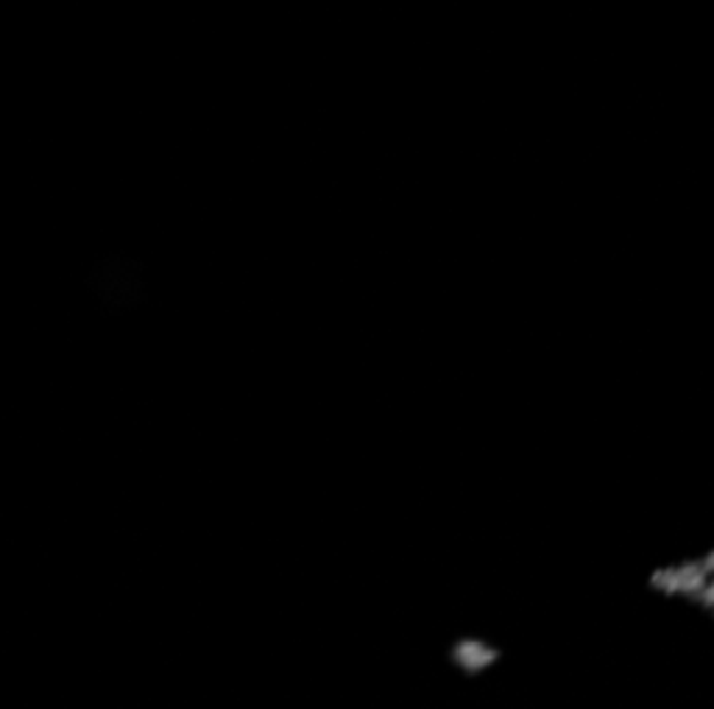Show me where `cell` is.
I'll list each match as a JSON object with an SVG mask.
<instances>
[{
  "instance_id": "6da1fadb",
  "label": "cell",
  "mask_w": 714,
  "mask_h": 709,
  "mask_svg": "<svg viewBox=\"0 0 714 709\" xmlns=\"http://www.w3.org/2000/svg\"><path fill=\"white\" fill-rule=\"evenodd\" d=\"M455 659L463 665V668H483L494 659L492 648L477 646V642H466V646L455 648Z\"/></svg>"
}]
</instances>
